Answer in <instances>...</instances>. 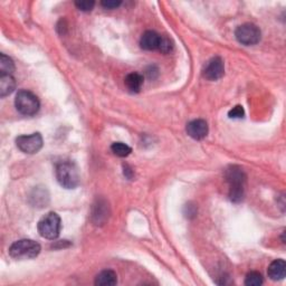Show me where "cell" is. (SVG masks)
<instances>
[{"mask_svg":"<svg viewBox=\"0 0 286 286\" xmlns=\"http://www.w3.org/2000/svg\"><path fill=\"white\" fill-rule=\"evenodd\" d=\"M235 36L239 43L245 45V46H252L260 43L262 33L261 29L255 24H247L241 25L235 31Z\"/></svg>","mask_w":286,"mask_h":286,"instance_id":"6","label":"cell"},{"mask_svg":"<svg viewBox=\"0 0 286 286\" xmlns=\"http://www.w3.org/2000/svg\"><path fill=\"white\" fill-rule=\"evenodd\" d=\"M118 283L117 273L112 270L102 271L95 279V285L98 286H114Z\"/></svg>","mask_w":286,"mask_h":286,"instance_id":"13","label":"cell"},{"mask_svg":"<svg viewBox=\"0 0 286 286\" xmlns=\"http://www.w3.org/2000/svg\"><path fill=\"white\" fill-rule=\"evenodd\" d=\"M143 76L139 73H130L128 74L126 80H124V84H126L127 89L131 92V93H139L143 85Z\"/></svg>","mask_w":286,"mask_h":286,"instance_id":"12","label":"cell"},{"mask_svg":"<svg viewBox=\"0 0 286 286\" xmlns=\"http://www.w3.org/2000/svg\"><path fill=\"white\" fill-rule=\"evenodd\" d=\"M107 204H102V201H99L98 205H95L94 211H93V219L96 223V225H99L101 223L108 218V209H107Z\"/></svg>","mask_w":286,"mask_h":286,"instance_id":"15","label":"cell"},{"mask_svg":"<svg viewBox=\"0 0 286 286\" xmlns=\"http://www.w3.org/2000/svg\"><path fill=\"white\" fill-rule=\"evenodd\" d=\"M15 107L18 112L26 117L35 115L39 111L40 102L37 96L30 91L21 90L17 93L15 99Z\"/></svg>","mask_w":286,"mask_h":286,"instance_id":"5","label":"cell"},{"mask_svg":"<svg viewBox=\"0 0 286 286\" xmlns=\"http://www.w3.org/2000/svg\"><path fill=\"white\" fill-rule=\"evenodd\" d=\"M153 74H155V75L158 76V74H159V73H158V68H156L155 66H150V67L146 70V75H147V77H149V78H152V80H153V78H154Z\"/></svg>","mask_w":286,"mask_h":286,"instance_id":"23","label":"cell"},{"mask_svg":"<svg viewBox=\"0 0 286 286\" xmlns=\"http://www.w3.org/2000/svg\"><path fill=\"white\" fill-rule=\"evenodd\" d=\"M187 133L189 137H191L192 139L195 140H202L204 138L207 137L208 135V124L205 121V120L198 119V120H193V121L189 122L187 124Z\"/></svg>","mask_w":286,"mask_h":286,"instance_id":"9","label":"cell"},{"mask_svg":"<svg viewBox=\"0 0 286 286\" xmlns=\"http://www.w3.org/2000/svg\"><path fill=\"white\" fill-rule=\"evenodd\" d=\"M40 245L33 239H20L9 247V255L18 261L31 260L39 255Z\"/></svg>","mask_w":286,"mask_h":286,"instance_id":"3","label":"cell"},{"mask_svg":"<svg viewBox=\"0 0 286 286\" xmlns=\"http://www.w3.org/2000/svg\"><path fill=\"white\" fill-rule=\"evenodd\" d=\"M56 178L58 183L65 189H74L80 183V171L72 161H62L56 165Z\"/></svg>","mask_w":286,"mask_h":286,"instance_id":"2","label":"cell"},{"mask_svg":"<svg viewBox=\"0 0 286 286\" xmlns=\"http://www.w3.org/2000/svg\"><path fill=\"white\" fill-rule=\"evenodd\" d=\"M161 41V36L155 33L154 30H146L144 34L141 36L140 45L143 49L145 50H155L159 49Z\"/></svg>","mask_w":286,"mask_h":286,"instance_id":"10","label":"cell"},{"mask_svg":"<svg viewBox=\"0 0 286 286\" xmlns=\"http://www.w3.org/2000/svg\"><path fill=\"white\" fill-rule=\"evenodd\" d=\"M111 150H112L113 153L115 155L120 156V158H126V156L130 155L132 152V149L129 146L127 143L123 142H114L112 145H111Z\"/></svg>","mask_w":286,"mask_h":286,"instance_id":"17","label":"cell"},{"mask_svg":"<svg viewBox=\"0 0 286 286\" xmlns=\"http://www.w3.org/2000/svg\"><path fill=\"white\" fill-rule=\"evenodd\" d=\"M225 66L220 57H214L207 64L204 70V77L209 81H217L224 76Z\"/></svg>","mask_w":286,"mask_h":286,"instance_id":"8","label":"cell"},{"mask_svg":"<svg viewBox=\"0 0 286 286\" xmlns=\"http://www.w3.org/2000/svg\"><path fill=\"white\" fill-rule=\"evenodd\" d=\"M158 50H160V52L163 54L171 53L173 50V43L171 41V39H169L168 37L165 36H161V41Z\"/></svg>","mask_w":286,"mask_h":286,"instance_id":"19","label":"cell"},{"mask_svg":"<svg viewBox=\"0 0 286 286\" xmlns=\"http://www.w3.org/2000/svg\"><path fill=\"white\" fill-rule=\"evenodd\" d=\"M269 278L273 281H281L286 275V263L284 260H276L271 263L267 270Z\"/></svg>","mask_w":286,"mask_h":286,"instance_id":"11","label":"cell"},{"mask_svg":"<svg viewBox=\"0 0 286 286\" xmlns=\"http://www.w3.org/2000/svg\"><path fill=\"white\" fill-rule=\"evenodd\" d=\"M263 282H264V280H263L262 274L258 272H251L246 275L245 284L247 286H260Z\"/></svg>","mask_w":286,"mask_h":286,"instance_id":"18","label":"cell"},{"mask_svg":"<svg viewBox=\"0 0 286 286\" xmlns=\"http://www.w3.org/2000/svg\"><path fill=\"white\" fill-rule=\"evenodd\" d=\"M228 117L230 119H243L245 117V111H244V108L242 105H236V107L229 111Z\"/></svg>","mask_w":286,"mask_h":286,"instance_id":"21","label":"cell"},{"mask_svg":"<svg viewBox=\"0 0 286 286\" xmlns=\"http://www.w3.org/2000/svg\"><path fill=\"white\" fill-rule=\"evenodd\" d=\"M62 229V221L61 217L56 213L50 211L47 215H45L43 218L38 221L37 225V230L43 238L54 241L59 236Z\"/></svg>","mask_w":286,"mask_h":286,"instance_id":"4","label":"cell"},{"mask_svg":"<svg viewBox=\"0 0 286 286\" xmlns=\"http://www.w3.org/2000/svg\"><path fill=\"white\" fill-rule=\"evenodd\" d=\"M124 174H126L129 179H132L133 177V171L128 167V165H124Z\"/></svg>","mask_w":286,"mask_h":286,"instance_id":"24","label":"cell"},{"mask_svg":"<svg viewBox=\"0 0 286 286\" xmlns=\"http://www.w3.org/2000/svg\"><path fill=\"white\" fill-rule=\"evenodd\" d=\"M15 71V64L10 57L6 56L4 54L0 55V72L1 75H11V73Z\"/></svg>","mask_w":286,"mask_h":286,"instance_id":"16","label":"cell"},{"mask_svg":"<svg viewBox=\"0 0 286 286\" xmlns=\"http://www.w3.org/2000/svg\"><path fill=\"white\" fill-rule=\"evenodd\" d=\"M16 87V81L11 75H1L0 76V96L4 98L11 94Z\"/></svg>","mask_w":286,"mask_h":286,"instance_id":"14","label":"cell"},{"mask_svg":"<svg viewBox=\"0 0 286 286\" xmlns=\"http://www.w3.org/2000/svg\"><path fill=\"white\" fill-rule=\"evenodd\" d=\"M16 144L21 152L27 154L37 153L43 147V138L40 133H33L30 136H20L16 139Z\"/></svg>","mask_w":286,"mask_h":286,"instance_id":"7","label":"cell"},{"mask_svg":"<svg viewBox=\"0 0 286 286\" xmlns=\"http://www.w3.org/2000/svg\"><path fill=\"white\" fill-rule=\"evenodd\" d=\"M101 4H102V7H104L105 9H115L121 6L122 1H120V0H103Z\"/></svg>","mask_w":286,"mask_h":286,"instance_id":"22","label":"cell"},{"mask_svg":"<svg viewBox=\"0 0 286 286\" xmlns=\"http://www.w3.org/2000/svg\"><path fill=\"white\" fill-rule=\"evenodd\" d=\"M226 179L229 184V198L234 202L243 200L245 192L246 174L242 168L233 165L226 171Z\"/></svg>","mask_w":286,"mask_h":286,"instance_id":"1","label":"cell"},{"mask_svg":"<svg viewBox=\"0 0 286 286\" xmlns=\"http://www.w3.org/2000/svg\"><path fill=\"white\" fill-rule=\"evenodd\" d=\"M75 6L82 11H91L95 6V1H92V0H77V1H75Z\"/></svg>","mask_w":286,"mask_h":286,"instance_id":"20","label":"cell"}]
</instances>
